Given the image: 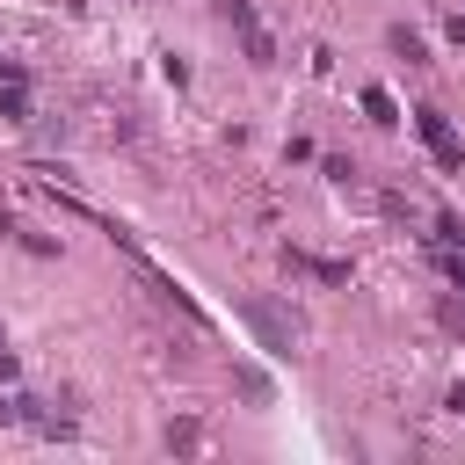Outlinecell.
<instances>
[{
  "label": "cell",
  "mask_w": 465,
  "mask_h": 465,
  "mask_svg": "<svg viewBox=\"0 0 465 465\" xmlns=\"http://www.w3.org/2000/svg\"><path fill=\"white\" fill-rule=\"evenodd\" d=\"M414 131H421V145L436 153V167H450V174L465 167V145H458V131H450L443 109H414Z\"/></svg>",
  "instance_id": "cell-1"
},
{
  "label": "cell",
  "mask_w": 465,
  "mask_h": 465,
  "mask_svg": "<svg viewBox=\"0 0 465 465\" xmlns=\"http://www.w3.org/2000/svg\"><path fill=\"white\" fill-rule=\"evenodd\" d=\"M218 15L240 29V44H247V58H254V65H269V58H276V44H269V29L254 22V7H247V0H218Z\"/></svg>",
  "instance_id": "cell-2"
},
{
  "label": "cell",
  "mask_w": 465,
  "mask_h": 465,
  "mask_svg": "<svg viewBox=\"0 0 465 465\" xmlns=\"http://www.w3.org/2000/svg\"><path fill=\"white\" fill-rule=\"evenodd\" d=\"M240 312H247V327H254V334H262V341H269L276 356H291V341H298V327H291V320H283L276 305H262V298H247Z\"/></svg>",
  "instance_id": "cell-3"
},
{
  "label": "cell",
  "mask_w": 465,
  "mask_h": 465,
  "mask_svg": "<svg viewBox=\"0 0 465 465\" xmlns=\"http://www.w3.org/2000/svg\"><path fill=\"white\" fill-rule=\"evenodd\" d=\"M283 269L320 276V283H349V262H320V254H298V247H283Z\"/></svg>",
  "instance_id": "cell-4"
},
{
  "label": "cell",
  "mask_w": 465,
  "mask_h": 465,
  "mask_svg": "<svg viewBox=\"0 0 465 465\" xmlns=\"http://www.w3.org/2000/svg\"><path fill=\"white\" fill-rule=\"evenodd\" d=\"M0 87H7V94H0V116H7V124H29V94H22V73H15V80H0Z\"/></svg>",
  "instance_id": "cell-5"
},
{
  "label": "cell",
  "mask_w": 465,
  "mask_h": 465,
  "mask_svg": "<svg viewBox=\"0 0 465 465\" xmlns=\"http://www.w3.org/2000/svg\"><path fill=\"white\" fill-rule=\"evenodd\" d=\"M363 116H371V124H400V109H392L385 87H363Z\"/></svg>",
  "instance_id": "cell-6"
},
{
  "label": "cell",
  "mask_w": 465,
  "mask_h": 465,
  "mask_svg": "<svg viewBox=\"0 0 465 465\" xmlns=\"http://www.w3.org/2000/svg\"><path fill=\"white\" fill-rule=\"evenodd\" d=\"M392 51H400V58H407V65H421V58H429V51H421V36H414V29H392Z\"/></svg>",
  "instance_id": "cell-7"
},
{
  "label": "cell",
  "mask_w": 465,
  "mask_h": 465,
  "mask_svg": "<svg viewBox=\"0 0 465 465\" xmlns=\"http://www.w3.org/2000/svg\"><path fill=\"white\" fill-rule=\"evenodd\" d=\"M436 320H443V334H458V341H465V305H458V298H443V305H436Z\"/></svg>",
  "instance_id": "cell-8"
},
{
  "label": "cell",
  "mask_w": 465,
  "mask_h": 465,
  "mask_svg": "<svg viewBox=\"0 0 465 465\" xmlns=\"http://www.w3.org/2000/svg\"><path fill=\"white\" fill-rule=\"evenodd\" d=\"M167 443H174V450H196V443H203V429H196V421H182V429H167Z\"/></svg>",
  "instance_id": "cell-9"
},
{
  "label": "cell",
  "mask_w": 465,
  "mask_h": 465,
  "mask_svg": "<svg viewBox=\"0 0 465 465\" xmlns=\"http://www.w3.org/2000/svg\"><path fill=\"white\" fill-rule=\"evenodd\" d=\"M443 269H450V283H465V247H443Z\"/></svg>",
  "instance_id": "cell-10"
},
{
  "label": "cell",
  "mask_w": 465,
  "mask_h": 465,
  "mask_svg": "<svg viewBox=\"0 0 465 465\" xmlns=\"http://www.w3.org/2000/svg\"><path fill=\"white\" fill-rule=\"evenodd\" d=\"M0 349H7V341H0Z\"/></svg>",
  "instance_id": "cell-11"
}]
</instances>
